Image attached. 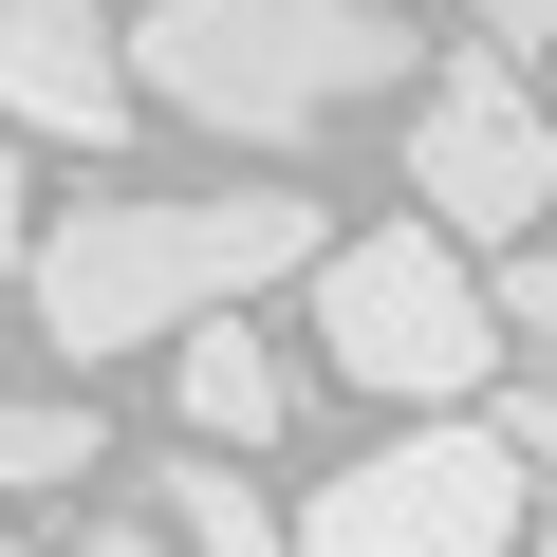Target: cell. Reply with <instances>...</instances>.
Segmentation results:
<instances>
[{"label":"cell","instance_id":"6da1fadb","mask_svg":"<svg viewBox=\"0 0 557 557\" xmlns=\"http://www.w3.org/2000/svg\"><path fill=\"white\" fill-rule=\"evenodd\" d=\"M317 205L298 186H94L20 242V298L57 335V372H112V354H168L186 317L260 298V278H317Z\"/></svg>","mask_w":557,"mask_h":557},{"label":"cell","instance_id":"7a4b0ae2","mask_svg":"<svg viewBox=\"0 0 557 557\" xmlns=\"http://www.w3.org/2000/svg\"><path fill=\"white\" fill-rule=\"evenodd\" d=\"M131 57H149V94L205 149H260V168H298L354 112H409L428 94V38L391 20V0H149Z\"/></svg>","mask_w":557,"mask_h":557},{"label":"cell","instance_id":"3957f363","mask_svg":"<svg viewBox=\"0 0 557 557\" xmlns=\"http://www.w3.org/2000/svg\"><path fill=\"white\" fill-rule=\"evenodd\" d=\"M502 298H483V242H446L428 205L409 223H354L335 260H317V354L354 372V391H391V409H465V391H502Z\"/></svg>","mask_w":557,"mask_h":557},{"label":"cell","instance_id":"277c9868","mask_svg":"<svg viewBox=\"0 0 557 557\" xmlns=\"http://www.w3.org/2000/svg\"><path fill=\"white\" fill-rule=\"evenodd\" d=\"M520 520H539V465L502 446V409L483 428L428 409L409 446H372L354 483L298 502V557H520Z\"/></svg>","mask_w":557,"mask_h":557},{"label":"cell","instance_id":"5b68a950","mask_svg":"<svg viewBox=\"0 0 557 557\" xmlns=\"http://www.w3.org/2000/svg\"><path fill=\"white\" fill-rule=\"evenodd\" d=\"M391 168H409V205H428L446 242H539V223H557V112L520 94L502 38H446V57H428Z\"/></svg>","mask_w":557,"mask_h":557},{"label":"cell","instance_id":"8992f818","mask_svg":"<svg viewBox=\"0 0 557 557\" xmlns=\"http://www.w3.org/2000/svg\"><path fill=\"white\" fill-rule=\"evenodd\" d=\"M0 112L57 131V149H112V131L149 112L131 20H112V0H0Z\"/></svg>","mask_w":557,"mask_h":557},{"label":"cell","instance_id":"52a82bcc","mask_svg":"<svg viewBox=\"0 0 557 557\" xmlns=\"http://www.w3.org/2000/svg\"><path fill=\"white\" fill-rule=\"evenodd\" d=\"M168 391H186V428H205V446H278V428H298V354H278L242 298L168 335Z\"/></svg>","mask_w":557,"mask_h":557},{"label":"cell","instance_id":"ba28073f","mask_svg":"<svg viewBox=\"0 0 557 557\" xmlns=\"http://www.w3.org/2000/svg\"><path fill=\"white\" fill-rule=\"evenodd\" d=\"M242 465H260V446H205V428H186V446L149 465V520H168L186 557H298V520H278Z\"/></svg>","mask_w":557,"mask_h":557},{"label":"cell","instance_id":"9c48e42d","mask_svg":"<svg viewBox=\"0 0 557 557\" xmlns=\"http://www.w3.org/2000/svg\"><path fill=\"white\" fill-rule=\"evenodd\" d=\"M0 483H112V428L75 409V372H57L38 409H0Z\"/></svg>","mask_w":557,"mask_h":557},{"label":"cell","instance_id":"30bf717a","mask_svg":"<svg viewBox=\"0 0 557 557\" xmlns=\"http://www.w3.org/2000/svg\"><path fill=\"white\" fill-rule=\"evenodd\" d=\"M502 317H520V335L557 354V223H539V242H502Z\"/></svg>","mask_w":557,"mask_h":557},{"label":"cell","instance_id":"8fae6325","mask_svg":"<svg viewBox=\"0 0 557 557\" xmlns=\"http://www.w3.org/2000/svg\"><path fill=\"white\" fill-rule=\"evenodd\" d=\"M502 446H520V465L557 483V372H520V391H502Z\"/></svg>","mask_w":557,"mask_h":557},{"label":"cell","instance_id":"7c38bea8","mask_svg":"<svg viewBox=\"0 0 557 557\" xmlns=\"http://www.w3.org/2000/svg\"><path fill=\"white\" fill-rule=\"evenodd\" d=\"M75 557H186V539H168L149 502H112V520H75Z\"/></svg>","mask_w":557,"mask_h":557},{"label":"cell","instance_id":"4fadbf2b","mask_svg":"<svg viewBox=\"0 0 557 557\" xmlns=\"http://www.w3.org/2000/svg\"><path fill=\"white\" fill-rule=\"evenodd\" d=\"M465 20H483L502 57H539V38H557V0H465Z\"/></svg>","mask_w":557,"mask_h":557},{"label":"cell","instance_id":"5bb4252c","mask_svg":"<svg viewBox=\"0 0 557 557\" xmlns=\"http://www.w3.org/2000/svg\"><path fill=\"white\" fill-rule=\"evenodd\" d=\"M0 242H20V112H0Z\"/></svg>","mask_w":557,"mask_h":557},{"label":"cell","instance_id":"9a60e30c","mask_svg":"<svg viewBox=\"0 0 557 557\" xmlns=\"http://www.w3.org/2000/svg\"><path fill=\"white\" fill-rule=\"evenodd\" d=\"M520 557H557V483H539V520H520Z\"/></svg>","mask_w":557,"mask_h":557},{"label":"cell","instance_id":"2e32d148","mask_svg":"<svg viewBox=\"0 0 557 557\" xmlns=\"http://www.w3.org/2000/svg\"><path fill=\"white\" fill-rule=\"evenodd\" d=\"M0 557H38V539H20V520H0Z\"/></svg>","mask_w":557,"mask_h":557}]
</instances>
